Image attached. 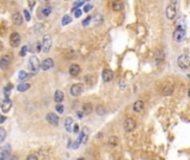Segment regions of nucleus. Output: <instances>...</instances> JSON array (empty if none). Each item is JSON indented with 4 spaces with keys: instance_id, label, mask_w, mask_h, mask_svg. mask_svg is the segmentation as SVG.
<instances>
[{
    "instance_id": "nucleus-14",
    "label": "nucleus",
    "mask_w": 190,
    "mask_h": 160,
    "mask_svg": "<svg viewBox=\"0 0 190 160\" xmlns=\"http://www.w3.org/2000/svg\"><path fill=\"white\" fill-rule=\"evenodd\" d=\"M185 36H186V31L185 30H175L174 32V39L177 41V42H181L182 40L185 39Z\"/></svg>"
},
{
    "instance_id": "nucleus-42",
    "label": "nucleus",
    "mask_w": 190,
    "mask_h": 160,
    "mask_svg": "<svg viewBox=\"0 0 190 160\" xmlns=\"http://www.w3.org/2000/svg\"><path fill=\"white\" fill-rule=\"evenodd\" d=\"M41 48H42V46H41V42H37V44H36V51H37V52H40Z\"/></svg>"
},
{
    "instance_id": "nucleus-22",
    "label": "nucleus",
    "mask_w": 190,
    "mask_h": 160,
    "mask_svg": "<svg viewBox=\"0 0 190 160\" xmlns=\"http://www.w3.org/2000/svg\"><path fill=\"white\" fill-rule=\"evenodd\" d=\"M111 8L114 11H120V10L124 9V4L121 1H114L111 4Z\"/></svg>"
},
{
    "instance_id": "nucleus-50",
    "label": "nucleus",
    "mask_w": 190,
    "mask_h": 160,
    "mask_svg": "<svg viewBox=\"0 0 190 160\" xmlns=\"http://www.w3.org/2000/svg\"><path fill=\"white\" fill-rule=\"evenodd\" d=\"M29 6H31V7H32V6H35V2H34V1H31V2H30L29 1Z\"/></svg>"
},
{
    "instance_id": "nucleus-12",
    "label": "nucleus",
    "mask_w": 190,
    "mask_h": 160,
    "mask_svg": "<svg viewBox=\"0 0 190 160\" xmlns=\"http://www.w3.org/2000/svg\"><path fill=\"white\" fill-rule=\"evenodd\" d=\"M10 154H11V148H10V145H7L0 151V160H7L8 157H10Z\"/></svg>"
},
{
    "instance_id": "nucleus-29",
    "label": "nucleus",
    "mask_w": 190,
    "mask_h": 160,
    "mask_svg": "<svg viewBox=\"0 0 190 160\" xmlns=\"http://www.w3.org/2000/svg\"><path fill=\"white\" fill-rule=\"evenodd\" d=\"M96 112H97V115L98 116H105L106 112H107V110H106V108L104 106L99 105L97 108H96Z\"/></svg>"
},
{
    "instance_id": "nucleus-8",
    "label": "nucleus",
    "mask_w": 190,
    "mask_h": 160,
    "mask_svg": "<svg viewBox=\"0 0 190 160\" xmlns=\"http://www.w3.org/2000/svg\"><path fill=\"white\" fill-rule=\"evenodd\" d=\"M10 64H11V57L9 55H4L0 58V69H7Z\"/></svg>"
},
{
    "instance_id": "nucleus-39",
    "label": "nucleus",
    "mask_w": 190,
    "mask_h": 160,
    "mask_svg": "<svg viewBox=\"0 0 190 160\" xmlns=\"http://www.w3.org/2000/svg\"><path fill=\"white\" fill-rule=\"evenodd\" d=\"M74 12H75V17H76V18H79L80 16H81V14H82V10L78 9V8H76V10L74 11Z\"/></svg>"
},
{
    "instance_id": "nucleus-36",
    "label": "nucleus",
    "mask_w": 190,
    "mask_h": 160,
    "mask_svg": "<svg viewBox=\"0 0 190 160\" xmlns=\"http://www.w3.org/2000/svg\"><path fill=\"white\" fill-rule=\"evenodd\" d=\"M91 19H92V17L91 16H88L87 18H86L84 21H82V26H85V27H87V26L89 25V22L91 21Z\"/></svg>"
},
{
    "instance_id": "nucleus-3",
    "label": "nucleus",
    "mask_w": 190,
    "mask_h": 160,
    "mask_svg": "<svg viewBox=\"0 0 190 160\" xmlns=\"http://www.w3.org/2000/svg\"><path fill=\"white\" fill-rule=\"evenodd\" d=\"M84 92V85L82 84H75L70 87V95L72 97H78Z\"/></svg>"
},
{
    "instance_id": "nucleus-44",
    "label": "nucleus",
    "mask_w": 190,
    "mask_h": 160,
    "mask_svg": "<svg viewBox=\"0 0 190 160\" xmlns=\"http://www.w3.org/2000/svg\"><path fill=\"white\" fill-rule=\"evenodd\" d=\"M79 140H76L75 142H74V144H72V148H74V149H77V148H78V147H79Z\"/></svg>"
},
{
    "instance_id": "nucleus-11",
    "label": "nucleus",
    "mask_w": 190,
    "mask_h": 160,
    "mask_svg": "<svg viewBox=\"0 0 190 160\" xmlns=\"http://www.w3.org/2000/svg\"><path fill=\"white\" fill-rule=\"evenodd\" d=\"M54 65H55L54 60L51 59V58H47V59H45L42 62H41V64H40V67L42 68V70L47 71V70L51 69V68L54 67Z\"/></svg>"
},
{
    "instance_id": "nucleus-27",
    "label": "nucleus",
    "mask_w": 190,
    "mask_h": 160,
    "mask_svg": "<svg viewBox=\"0 0 190 160\" xmlns=\"http://www.w3.org/2000/svg\"><path fill=\"white\" fill-rule=\"evenodd\" d=\"M30 84H20L18 87H17V90L18 91H20V92H25V91H27L28 89H30Z\"/></svg>"
},
{
    "instance_id": "nucleus-25",
    "label": "nucleus",
    "mask_w": 190,
    "mask_h": 160,
    "mask_svg": "<svg viewBox=\"0 0 190 160\" xmlns=\"http://www.w3.org/2000/svg\"><path fill=\"white\" fill-rule=\"evenodd\" d=\"M40 11H41V15H42V17H48V16L51 14L52 8H51L50 6H45V7H42V8L40 9Z\"/></svg>"
},
{
    "instance_id": "nucleus-5",
    "label": "nucleus",
    "mask_w": 190,
    "mask_h": 160,
    "mask_svg": "<svg viewBox=\"0 0 190 160\" xmlns=\"http://www.w3.org/2000/svg\"><path fill=\"white\" fill-rule=\"evenodd\" d=\"M46 120L49 122L51 126H58L59 125V116H57L55 112H49L46 116Z\"/></svg>"
},
{
    "instance_id": "nucleus-20",
    "label": "nucleus",
    "mask_w": 190,
    "mask_h": 160,
    "mask_svg": "<svg viewBox=\"0 0 190 160\" xmlns=\"http://www.w3.org/2000/svg\"><path fill=\"white\" fill-rule=\"evenodd\" d=\"M144 107H145V105H144V101H141V100H137L135 104H134V111L135 112H141L142 110H144Z\"/></svg>"
},
{
    "instance_id": "nucleus-9",
    "label": "nucleus",
    "mask_w": 190,
    "mask_h": 160,
    "mask_svg": "<svg viewBox=\"0 0 190 160\" xmlns=\"http://www.w3.org/2000/svg\"><path fill=\"white\" fill-rule=\"evenodd\" d=\"M176 14H177V9H176V6L175 5H169L167 7V9H166V17L168 18L169 20H172L175 19L176 17Z\"/></svg>"
},
{
    "instance_id": "nucleus-37",
    "label": "nucleus",
    "mask_w": 190,
    "mask_h": 160,
    "mask_svg": "<svg viewBox=\"0 0 190 160\" xmlns=\"http://www.w3.org/2000/svg\"><path fill=\"white\" fill-rule=\"evenodd\" d=\"M27 50H28V47H27V46H24L22 49L20 50V56H21V57H25L26 54H27Z\"/></svg>"
},
{
    "instance_id": "nucleus-34",
    "label": "nucleus",
    "mask_w": 190,
    "mask_h": 160,
    "mask_svg": "<svg viewBox=\"0 0 190 160\" xmlns=\"http://www.w3.org/2000/svg\"><path fill=\"white\" fill-rule=\"evenodd\" d=\"M6 139V130L0 127V144H2Z\"/></svg>"
},
{
    "instance_id": "nucleus-1",
    "label": "nucleus",
    "mask_w": 190,
    "mask_h": 160,
    "mask_svg": "<svg viewBox=\"0 0 190 160\" xmlns=\"http://www.w3.org/2000/svg\"><path fill=\"white\" fill-rule=\"evenodd\" d=\"M28 67H29V70L32 72V74H37V72L39 71V69H40V61H39V59H38L36 56L30 57Z\"/></svg>"
},
{
    "instance_id": "nucleus-41",
    "label": "nucleus",
    "mask_w": 190,
    "mask_h": 160,
    "mask_svg": "<svg viewBox=\"0 0 190 160\" xmlns=\"http://www.w3.org/2000/svg\"><path fill=\"white\" fill-rule=\"evenodd\" d=\"M27 160H38V157L36 155H32V154H31V155H29L27 157Z\"/></svg>"
},
{
    "instance_id": "nucleus-15",
    "label": "nucleus",
    "mask_w": 190,
    "mask_h": 160,
    "mask_svg": "<svg viewBox=\"0 0 190 160\" xmlns=\"http://www.w3.org/2000/svg\"><path fill=\"white\" fill-rule=\"evenodd\" d=\"M88 137H89V128L84 127V129L81 131V134H80L78 140H79V142H84V144H86L87 140H88Z\"/></svg>"
},
{
    "instance_id": "nucleus-33",
    "label": "nucleus",
    "mask_w": 190,
    "mask_h": 160,
    "mask_svg": "<svg viewBox=\"0 0 190 160\" xmlns=\"http://www.w3.org/2000/svg\"><path fill=\"white\" fill-rule=\"evenodd\" d=\"M108 142H109V145H111V146H117L118 145V142H119V139L117 138V137H110L109 138V140H108Z\"/></svg>"
},
{
    "instance_id": "nucleus-40",
    "label": "nucleus",
    "mask_w": 190,
    "mask_h": 160,
    "mask_svg": "<svg viewBox=\"0 0 190 160\" xmlns=\"http://www.w3.org/2000/svg\"><path fill=\"white\" fill-rule=\"evenodd\" d=\"M24 16H25L26 20H28V21L31 19V15L29 14V11H28V10H24Z\"/></svg>"
},
{
    "instance_id": "nucleus-38",
    "label": "nucleus",
    "mask_w": 190,
    "mask_h": 160,
    "mask_svg": "<svg viewBox=\"0 0 190 160\" xmlns=\"http://www.w3.org/2000/svg\"><path fill=\"white\" fill-rule=\"evenodd\" d=\"M56 111L58 114H62L64 112V106L62 105H57L56 106Z\"/></svg>"
},
{
    "instance_id": "nucleus-43",
    "label": "nucleus",
    "mask_w": 190,
    "mask_h": 160,
    "mask_svg": "<svg viewBox=\"0 0 190 160\" xmlns=\"http://www.w3.org/2000/svg\"><path fill=\"white\" fill-rule=\"evenodd\" d=\"M91 8H92V5H87V6H85V8H84V11H85V12H89Z\"/></svg>"
},
{
    "instance_id": "nucleus-10",
    "label": "nucleus",
    "mask_w": 190,
    "mask_h": 160,
    "mask_svg": "<svg viewBox=\"0 0 190 160\" xmlns=\"http://www.w3.org/2000/svg\"><path fill=\"white\" fill-rule=\"evenodd\" d=\"M175 26L177 30H185L186 31V19L185 17H178L175 21Z\"/></svg>"
},
{
    "instance_id": "nucleus-18",
    "label": "nucleus",
    "mask_w": 190,
    "mask_h": 160,
    "mask_svg": "<svg viewBox=\"0 0 190 160\" xmlns=\"http://www.w3.org/2000/svg\"><path fill=\"white\" fill-rule=\"evenodd\" d=\"M11 19H12V22L17 26H21L22 25V22H24V17H22L21 14H19V12L14 14L12 17H11Z\"/></svg>"
},
{
    "instance_id": "nucleus-21",
    "label": "nucleus",
    "mask_w": 190,
    "mask_h": 160,
    "mask_svg": "<svg viewBox=\"0 0 190 160\" xmlns=\"http://www.w3.org/2000/svg\"><path fill=\"white\" fill-rule=\"evenodd\" d=\"M74 125V120L72 118H70V117H67L65 120V129L68 131V132H71L72 129H71V126Z\"/></svg>"
},
{
    "instance_id": "nucleus-30",
    "label": "nucleus",
    "mask_w": 190,
    "mask_h": 160,
    "mask_svg": "<svg viewBox=\"0 0 190 160\" xmlns=\"http://www.w3.org/2000/svg\"><path fill=\"white\" fill-rule=\"evenodd\" d=\"M94 77L91 75H87V76H85V78H84V81H85V84L86 85H88V86H92L94 85Z\"/></svg>"
},
{
    "instance_id": "nucleus-28",
    "label": "nucleus",
    "mask_w": 190,
    "mask_h": 160,
    "mask_svg": "<svg viewBox=\"0 0 190 160\" xmlns=\"http://www.w3.org/2000/svg\"><path fill=\"white\" fill-rule=\"evenodd\" d=\"M12 88H14V86L11 85V84H8V85L4 88V94H5V96H6L5 99H9V94H10V91H11Z\"/></svg>"
},
{
    "instance_id": "nucleus-23",
    "label": "nucleus",
    "mask_w": 190,
    "mask_h": 160,
    "mask_svg": "<svg viewBox=\"0 0 190 160\" xmlns=\"http://www.w3.org/2000/svg\"><path fill=\"white\" fill-rule=\"evenodd\" d=\"M64 92L62 91H60V90H57L55 92V101L59 105L60 102H62L64 101Z\"/></svg>"
},
{
    "instance_id": "nucleus-46",
    "label": "nucleus",
    "mask_w": 190,
    "mask_h": 160,
    "mask_svg": "<svg viewBox=\"0 0 190 160\" xmlns=\"http://www.w3.org/2000/svg\"><path fill=\"white\" fill-rule=\"evenodd\" d=\"M85 4L84 1H80V2H75V5H74V8H77V7H79V6H82Z\"/></svg>"
},
{
    "instance_id": "nucleus-48",
    "label": "nucleus",
    "mask_w": 190,
    "mask_h": 160,
    "mask_svg": "<svg viewBox=\"0 0 190 160\" xmlns=\"http://www.w3.org/2000/svg\"><path fill=\"white\" fill-rule=\"evenodd\" d=\"M77 116H78V118L81 119V118H82V116H84V114H82L81 111H78V112H77Z\"/></svg>"
},
{
    "instance_id": "nucleus-24",
    "label": "nucleus",
    "mask_w": 190,
    "mask_h": 160,
    "mask_svg": "<svg viewBox=\"0 0 190 160\" xmlns=\"http://www.w3.org/2000/svg\"><path fill=\"white\" fill-rule=\"evenodd\" d=\"M81 112L86 116L90 115V114L92 112V106L90 105V104H85V105L82 106V110H81Z\"/></svg>"
},
{
    "instance_id": "nucleus-17",
    "label": "nucleus",
    "mask_w": 190,
    "mask_h": 160,
    "mask_svg": "<svg viewBox=\"0 0 190 160\" xmlns=\"http://www.w3.org/2000/svg\"><path fill=\"white\" fill-rule=\"evenodd\" d=\"M11 107H12V101L10 99H5L2 101V104H1V110H2V112H8L10 111L11 109Z\"/></svg>"
},
{
    "instance_id": "nucleus-35",
    "label": "nucleus",
    "mask_w": 190,
    "mask_h": 160,
    "mask_svg": "<svg viewBox=\"0 0 190 160\" xmlns=\"http://www.w3.org/2000/svg\"><path fill=\"white\" fill-rule=\"evenodd\" d=\"M18 76H19V79L20 80H26V79H28V78L30 77V75L26 74V71H22V70L20 71L19 75H18Z\"/></svg>"
},
{
    "instance_id": "nucleus-7",
    "label": "nucleus",
    "mask_w": 190,
    "mask_h": 160,
    "mask_svg": "<svg viewBox=\"0 0 190 160\" xmlns=\"http://www.w3.org/2000/svg\"><path fill=\"white\" fill-rule=\"evenodd\" d=\"M51 44H52V41H51V37L49 35H46L44 36V41H42V50H44V52L45 54H48V51L50 50L51 48Z\"/></svg>"
},
{
    "instance_id": "nucleus-31",
    "label": "nucleus",
    "mask_w": 190,
    "mask_h": 160,
    "mask_svg": "<svg viewBox=\"0 0 190 160\" xmlns=\"http://www.w3.org/2000/svg\"><path fill=\"white\" fill-rule=\"evenodd\" d=\"M92 21H94V24L95 25H98V24H100V22H102V16L101 15H96L95 17H92Z\"/></svg>"
},
{
    "instance_id": "nucleus-26",
    "label": "nucleus",
    "mask_w": 190,
    "mask_h": 160,
    "mask_svg": "<svg viewBox=\"0 0 190 160\" xmlns=\"http://www.w3.org/2000/svg\"><path fill=\"white\" fill-rule=\"evenodd\" d=\"M172 91H174V86L172 85H166L164 87V89H162V94L166 96L170 95V94H172Z\"/></svg>"
},
{
    "instance_id": "nucleus-51",
    "label": "nucleus",
    "mask_w": 190,
    "mask_h": 160,
    "mask_svg": "<svg viewBox=\"0 0 190 160\" xmlns=\"http://www.w3.org/2000/svg\"><path fill=\"white\" fill-rule=\"evenodd\" d=\"M77 160H85V159H84V158H78Z\"/></svg>"
},
{
    "instance_id": "nucleus-4",
    "label": "nucleus",
    "mask_w": 190,
    "mask_h": 160,
    "mask_svg": "<svg viewBox=\"0 0 190 160\" xmlns=\"http://www.w3.org/2000/svg\"><path fill=\"white\" fill-rule=\"evenodd\" d=\"M136 121L132 118H127L124 121V129L126 132H132L136 129Z\"/></svg>"
},
{
    "instance_id": "nucleus-49",
    "label": "nucleus",
    "mask_w": 190,
    "mask_h": 160,
    "mask_svg": "<svg viewBox=\"0 0 190 160\" xmlns=\"http://www.w3.org/2000/svg\"><path fill=\"white\" fill-rule=\"evenodd\" d=\"M102 136H104V135H102V132H99V135L97 136V138H100V137L102 138Z\"/></svg>"
},
{
    "instance_id": "nucleus-19",
    "label": "nucleus",
    "mask_w": 190,
    "mask_h": 160,
    "mask_svg": "<svg viewBox=\"0 0 190 160\" xmlns=\"http://www.w3.org/2000/svg\"><path fill=\"white\" fill-rule=\"evenodd\" d=\"M165 51H158L155 55V62L157 65H160L165 60Z\"/></svg>"
},
{
    "instance_id": "nucleus-16",
    "label": "nucleus",
    "mask_w": 190,
    "mask_h": 160,
    "mask_svg": "<svg viewBox=\"0 0 190 160\" xmlns=\"http://www.w3.org/2000/svg\"><path fill=\"white\" fill-rule=\"evenodd\" d=\"M80 71H81V68H80L79 65H77V64H72V65H70V67H69V74H70V76H72V77H76V76L79 75Z\"/></svg>"
},
{
    "instance_id": "nucleus-2",
    "label": "nucleus",
    "mask_w": 190,
    "mask_h": 160,
    "mask_svg": "<svg viewBox=\"0 0 190 160\" xmlns=\"http://www.w3.org/2000/svg\"><path fill=\"white\" fill-rule=\"evenodd\" d=\"M177 62H178V66H179L181 69L184 70H187L189 68L190 66V58L188 55H181L178 57V60H177Z\"/></svg>"
},
{
    "instance_id": "nucleus-45",
    "label": "nucleus",
    "mask_w": 190,
    "mask_h": 160,
    "mask_svg": "<svg viewBox=\"0 0 190 160\" xmlns=\"http://www.w3.org/2000/svg\"><path fill=\"white\" fill-rule=\"evenodd\" d=\"M72 131H74L75 134H78V131H79V126L77 125V124L74 125V129H72Z\"/></svg>"
},
{
    "instance_id": "nucleus-32",
    "label": "nucleus",
    "mask_w": 190,
    "mask_h": 160,
    "mask_svg": "<svg viewBox=\"0 0 190 160\" xmlns=\"http://www.w3.org/2000/svg\"><path fill=\"white\" fill-rule=\"evenodd\" d=\"M72 21V18L70 17V16H65L64 18H62V20H61V24H62V26H66L68 25V24H70Z\"/></svg>"
},
{
    "instance_id": "nucleus-6",
    "label": "nucleus",
    "mask_w": 190,
    "mask_h": 160,
    "mask_svg": "<svg viewBox=\"0 0 190 160\" xmlns=\"http://www.w3.org/2000/svg\"><path fill=\"white\" fill-rule=\"evenodd\" d=\"M20 40H21V38H20L19 34H18V32H12V34L10 35V38H9L10 46L14 47V48L18 47V46L20 45Z\"/></svg>"
},
{
    "instance_id": "nucleus-13",
    "label": "nucleus",
    "mask_w": 190,
    "mask_h": 160,
    "mask_svg": "<svg viewBox=\"0 0 190 160\" xmlns=\"http://www.w3.org/2000/svg\"><path fill=\"white\" fill-rule=\"evenodd\" d=\"M102 79H104L105 82L112 81V79H114V71L110 69L104 70V72H102Z\"/></svg>"
},
{
    "instance_id": "nucleus-47",
    "label": "nucleus",
    "mask_w": 190,
    "mask_h": 160,
    "mask_svg": "<svg viewBox=\"0 0 190 160\" xmlns=\"http://www.w3.org/2000/svg\"><path fill=\"white\" fill-rule=\"evenodd\" d=\"M5 121H6L5 116H0V124H2V122H5Z\"/></svg>"
}]
</instances>
